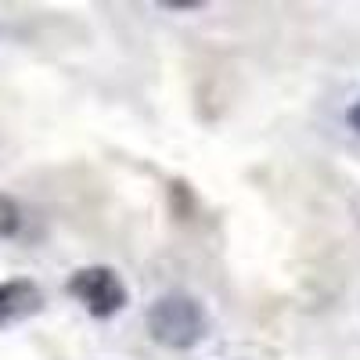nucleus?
<instances>
[{
	"label": "nucleus",
	"instance_id": "nucleus-1",
	"mask_svg": "<svg viewBox=\"0 0 360 360\" xmlns=\"http://www.w3.org/2000/svg\"><path fill=\"white\" fill-rule=\"evenodd\" d=\"M144 324H148V335H152L162 349H195L205 332H209V321H205V310L195 295L188 292H166L159 295L152 307L144 314Z\"/></svg>",
	"mask_w": 360,
	"mask_h": 360
},
{
	"label": "nucleus",
	"instance_id": "nucleus-2",
	"mask_svg": "<svg viewBox=\"0 0 360 360\" xmlns=\"http://www.w3.org/2000/svg\"><path fill=\"white\" fill-rule=\"evenodd\" d=\"M69 295L76 299V303H79L90 317H98V321L115 317L119 310L127 307V299H130L123 278H119L112 266H105V263L79 266L76 274L69 278Z\"/></svg>",
	"mask_w": 360,
	"mask_h": 360
},
{
	"label": "nucleus",
	"instance_id": "nucleus-3",
	"mask_svg": "<svg viewBox=\"0 0 360 360\" xmlns=\"http://www.w3.org/2000/svg\"><path fill=\"white\" fill-rule=\"evenodd\" d=\"M44 310V292L29 278H11L0 281V332L25 317H37Z\"/></svg>",
	"mask_w": 360,
	"mask_h": 360
},
{
	"label": "nucleus",
	"instance_id": "nucleus-4",
	"mask_svg": "<svg viewBox=\"0 0 360 360\" xmlns=\"http://www.w3.org/2000/svg\"><path fill=\"white\" fill-rule=\"evenodd\" d=\"M18 231H22V205L0 191V238L8 242V238H18Z\"/></svg>",
	"mask_w": 360,
	"mask_h": 360
},
{
	"label": "nucleus",
	"instance_id": "nucleus-5",
	"mask_svg": "<svg viewBox=\"0 0 360 360\" xmlns=\"http://www.w3.org/2000/svg\"><path fill=\"white\" fill-rule=\"evenodd\" d=\"M346 123H349V130L360 137V101H353V105H349V112H346Z\"/></svg>",
	"mask_w": 360,
	"mask_h": 360
}]
</instances>
